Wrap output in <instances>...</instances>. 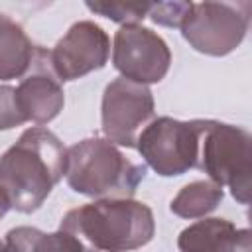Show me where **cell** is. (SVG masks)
<instances>
[{
    "label": "cell",
    "instance_id": "obj_17",
    "mask_svg": "<svg viewBox=\"0 0 252 252\" xmlns=\"http://www.w3.org/2000/svg\"><path fill=\"white\" fill-rule=\"evenodd\" d=\"M24 120L18 112L16 98H14V87L12 85H0V130H12L16 126H22Z\"/></svg>",
    "mask_w": 252,
    "mask_h": 252
},
{
    "label": "cell",
    "instance_id": "obj_11",
    "mask_svg": "<svg viewBox=\"0 0 252 252\" xmlns=\"http://www.w3.org/2000/svg\"><path fill=\"white\" fill-rule=\"evenodd\" d=\"M179 252H252L248 228H238L226 219H203L177 236Z\"/></svg>",
    "mask_w": 252,
    "mask_h": 252
},
{
    "label": "cell",
    "instance_id": "obj_18",
    "mask_svg": "<svg viewBox=\"0 0 252 252\" xmlns=\"http://www.w3.org/2000/svg\"><path fill=\"white\" fill-rule=\"evenodd\" d=\"M10 209H12L10 197H8V193H6V191L0 187V219H2V217H4V215L10 211Z\"/></svg>",
    "mask_w": 252,
    "mask_h": 252
},
{
    "label": "cell",
    "instance_id": "obj_8",
    "mask_svg": "<svg viewBox=\"0 0 252 252\" xmlns=\"http://www.w3.org/2000/svg\"><path fill=\"white\" fill-rule=\"evenodd\" d=\"M112 63L124 79L148 87L159 83L167 75L171 51L165 39L150 28L140 24L120 26L114 33Z\"/></svg>",
    "mask_w": 252,
    "mask_h": 252
},
{
    "label": "cell",
    "instance_id": "obj_5",
    "mask_svg": "<svg viewBox=\"0 0 252 252\" xmlns=\"http://www.w3.org/2000/svg\"><path fill=\"white\" fill-rule=\"evenodd\" d=\"M203 126L205 120H175L169 116L154 118L138 134L136 150L158 175H183L197 167Z\"/></svg>",
    "mask_w": 252,
    "mask_h": 252
},
{
    "label": "cell",
    "instance_id": "obj_4",
    "mask_svg": "<svg viewBox=\"0 0 252 252\" xmlns=\"http://www.w3.org/2000/svg\"><path fill=\"white\" fill-rule=\"evenodd\" d=\"M252 138L242 126L205 120L197 167L209 175V181L228 187L240 205L250 201Z\"/></svg>",
    "mask_w": 252,
    "mask_h": 252
},
{
    "label": "cell",
    "instance_id": "obj_15",
    "mask_svg": "<svg viewBox=\"0 0 252 252\" xmlns=\"http://www.w3.org/2000/svg\"><path fill=\"white\" fill-rule=\"evenodd\" d=\"M152 4L154 2H87L85 6L91 12L104 16L116 24L136 26L150 14Z\"/></svg>",
    "mask_w": 252,
    "mask_h": 252
},
{
    "label": "cell",
    "instance_id": "obj_7",
    "mask_svg": "<svg viewBox=\"0 0 252 252\" xmlns=\"http://www.w3.org/2000/svg\"><path fill=\"white\" fill-rule=\"evenodd\" d=\"M154 106L150 87L124 77L108 83L100 104L104 140L112 142L114 146L136 148L140 130H144L154 116Z\"/></svg>",
    "mask_w": 252,
    "mask_h": 252
},
{
    "label": "cell",
    "instance_id": "obj_12",
    "mask_svg": "<svg viewBox=\"0 0 252 252\" xmlns=\"http://www.w3.org/2000/svg\"><path fill=\"white\" fill-rule=\"evenodd\" d=\"M39 47L32 43L24 28L0 12V81L20 79L33 67Z\"/></svg>",
    "mask_w": 252,
    "mask_h": 252
},
{
    "label": "cell",
    "instance_id": "obj_2",
    "mask_svg": "<svg viewBox=\"0 0 252 252\" xmlns=\"http://www.w3.org/2000/svg\"><path fill=\"white\" fill-rule=\"evenodd\" d=\"M59 228L77 236L87 252H130L154 238L156 219L146 203L112 197L71 209Z\"/></svg>",
    "mask_w": 252,
    "mask_h": 252
},
{
    "label": "cell",
    "instance_id": "obj_19",
    "mask_svg": "<svg viewBox=\"0 0 252 252\" xmlns=\"http://www.w3.org/2000/svg\"><path fill=\"white\" fill-rule=\"evenodd\" d=\"M0 252H6V248H4V240H0Z\"/></svg>",
    "mask_w": 252,
    "mask_h": 252
},
{
    "label": "cell",
    "instance_id": "obj_6",
    "mask_svg": "<svg viewBox=\"0 0 252 252\" xmlns=\"http://www.w3.org/2000/svg\"><path fill=\"white\" fill-rule=\"evenodd\" d=\"M250 10V2H193L179 30L195 51L222 57L232 53L246 37Z\"/></svg>",
    "mask_w": 252,
    "mask_h": 252
},
{
    "label": "cell",
    "instance_id": "obj_13",
    "mask_svg": "<svg viewBox=\"0 0 252 252\" xmlns=\"http://www.w3.org/2000/svg\"><path fill=\"white\" fill-rule=\"evenodd\" d=\"M6 252H87L77 236L65 230L43 232L32 226L12 228L4 238Z\"/></svg>",
    "mask_w": 252,
    "mask_h": 252
},
{
    "label": "cell",
    "instance_id": "obj_9",
    "mask_svg": "<svg viewBox=\"0 0 252 252\" xmlns=\"http://www.w3.org/2000/svg\"><path fill=\"white\" fill-rule=\"evenodd\" d=\"M110 55L108 33L91 20L75 22L47 51V65L57 81H77L102 69Z\"/></svg>",
    "mask_w": 252,
    "mask_h": 252
},
{
    "label": "cell",
    "instance_id": "obj_16",
    "mask_svg": "<svg viewBox=\"0 0 252 252\" xmlns=\"http://www.w3.org/2000/svg\"><path fill=\"white\" fill-rule=\"evenodd\" d=\"M191 8H193V2H154L148 16L158 26L181 28Z\"/></svg>",
    "mask_w": 252,
    "mask_h": 252
},
{
    "label": "cell",
    "instance_id": "obj_14",
    "mask_svg": "<svg viewBox=\"0 0 252 252\" xmlns=\"http://www.w3.org/2000/svg\"><path fill=\"white\" fill-rule=\"evenodd\" d=\"M222 197L224 191L220 185L209 179L193 181L179 189L169 203V211L181 219H205L220 205Z\"/></svg>",
    "mask_w": 252,
    "mask_h": 252
},
{
    "label": "cell",
    "instance_id": "obj_3",
    "mask_svg": "<svg viewBox=\"0 0 252 252\" xmlns=\"http://www.w3.org/2000/svg\"><path fill=\"white\" fill-rule=\"evenodd\" d=\"M146 177V165L130 161L112 142L87 138L67 148V185L87 197L130 199Z\"/></svg>",
    "mask_w": 252,
    "mask_h": 252
},
{
    "label": "cell",
    "instance_id": "obj_1",
    "mask_svg": "<svg viewBox=\"0 0 252 252\" xmlns=\"http://www.w3.org/2000/svg\"><path fill=\"white\" fill-rule=\"evenodd\" d=\"M67 148L47 128L33 126L0 156V187L8 193L12 209L37 211L53 187L63 179Z\"/></svg>",
    "mask_w": 252,
    "mask_h": 252
},
{
    "label": "cell",
    "instance_id": "obj_10",
    "mask_svg": "<svg viewBox=\"0 0 252 252\" xmlns=\"http://www.w3.org/2000/svg\"><path fill=\"white\" fill-rule=\"evenodd\" d=\"M14 98L18 112L26 122L47 124L59 116L65 104V93L57 77L47 65V51L39 49L37 59L18 87H14Z\"/></svg>",
    "mask_w": 252,
    "mask_h": 252
}]
</instances>
